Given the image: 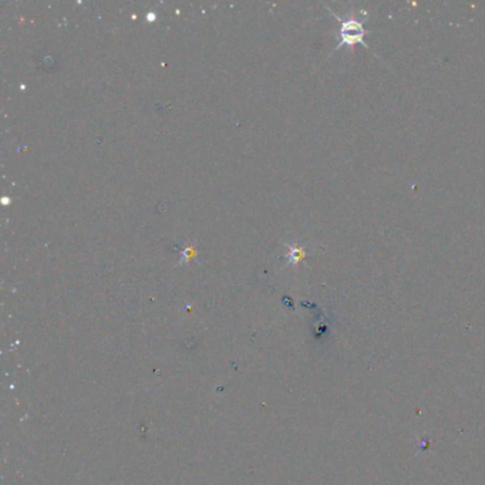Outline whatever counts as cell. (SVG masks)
<instances>
[{
  "mask_svg": "<svg viewBox=\"0 0 485 485\" xmlns=\"http://www.w3.org/2000/svg\"><path fill=\"white\" fill-rule=\"evenodd\" d=\"M338 20H340V43L336 47V50L343 47V46H354V45H362L366 49H369V46L366 45L364 41V27L363 22L357 19H346L342 20L339 16H336L334 13L330 12Z\"/></svg>",
  "mask_w": 485,
  "mask_h": 485,
  "instance_id": "6da1fadb",
  "label": "cell"
}]
</instances>
